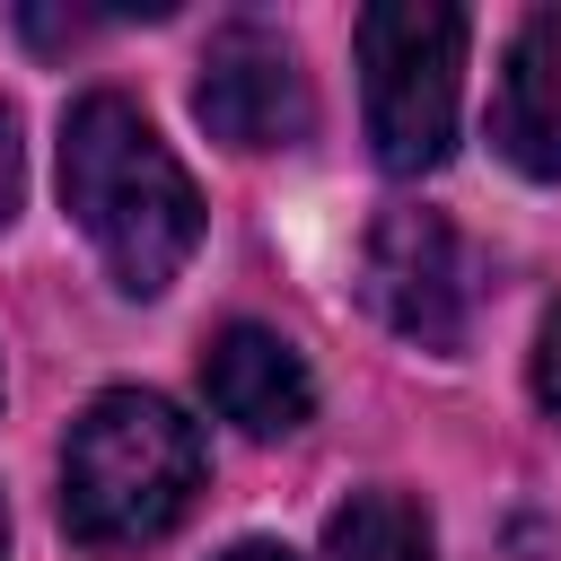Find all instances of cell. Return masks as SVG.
<instances>
[{
	"mask_svg": "<svg viewBox=\"0 0 561 561\" xmlns=\"http://www.w3.org/2000/svg\"><path fill=\"white\" fill-rule=\"evenodd\" d=\"M456 88H465V9L447 0L359 9V105L386 175H430L456 149Z\"/></svg>",
	"mask_w": 561,
	"mask_h": 561,
	"instance_id": "cell-3",
	"label": "cell"
},
{
	"mask_svg": "<svg viewBox=\"0 0 561 561\" xmlns=\"http://www.w3.org/2000/svg\"><path fill=\"white\" fill-rule=\"evenodd\" d=\"M193 114H202V131L228 140V149H289V140H307L316 96H307L298 53H289L272 26L228 18V26L210 35V53H202Z\"/></svg>",
	"mask_w": 561,
	"mask_h": 561,
	"instance_id": "cell-5",
	"label": "cell"
},
{
	"mask_svg": "<svg viewBox=\"0 0 561 561\" xmlns=\"http://www.w3.org/2000/svg\"><path fill=\"white\" fill-rule=\"evenodd\" d=\"M491 140L517 175H561V9H535L508 44Z\"/></svg>",
	"mask_w": 561,
	"mask_h": 561,
	"instance_id": "cell-7",
	"label": "cell"
},
{
	"mask_svg": "<svg viewBox=\"0 0 561 561\" xmlns=\"http://www.w3.org/2000/svg\"><path fill=\"white\" fill-rule=\"evenodd\" d=\"M324 561H430V517L403 491H351L324 517Z\"/></svg>",
	"mask_w": 561,
	"mask_h": 561,
	"instance_id": "cell-8",
	"label": "cell"
},
{
	"mask_svg": "<svg viewBox=\"0 0 561 561\" xmlns=\"http://www.w3.org/2000/svg\"><path fill=\"white\" fill-rule=\"evenodd\" d=\"M359 289L377 307L386 333L421 342V351H456L465 342V316H473V263L456 245V228L438 210H386L368 228V254H359Z\"/></svg>",
	"mask_w": 561,
	"mask_h": 561,
	"instance_id": "cell-4",
	"label": "cell"
},
{
	"mask_svg": "<svg viewBox=\"0 0 561 561\" xmlns=\"http://www.w3.org/2000/svg\"><path fill=\"white\" fill-rule=\"evenodd\" d=\"M0 561H9V508H0Z\"/></svg>",
	"mask_w": 561,
	"mask_h": 561,
	"instance_id": "cell-13",
	"label": "cell"
},
{
	"mask_svg": "<svg viewBox=\"0 0 561 561\" xmlns=\"http://www.w3.org/2000/svg\"><path fill=\"white\" fill-rule=\"evenodd\" d=\"M61 210L131 298H158L202 245V193L123 88H88L61 114Z\"/></svg>",
	"mask_w": 561,
	"mask_h": 561,
	"instance_id": "cell-1",
	"label": "cell"
},
{
	"mask_svg": "<svg viewBox=\"0 0 561 561\" xmlns=\"http://www.w3.org/2000/svg\"><path fill=\"white\" fill-rule=\"evenodd\" d=\"M219 561H298V552H280V543H228Z\"/></svg>",
	"mask_w": 561,
	"mask_h": 561,
	"instance_id": "cell-12",
	"label": "cell"
},
{
	"mask_svg": "<svg viewBox=\"0 0 561 561\" xmlns=\"http://www.w3.org/2000/svg\"><path fill=\"white\" fill-rule=\"evenodd\" d=\"M202 491V430L140 386L96 394L70 421L61 447V526L88 552H140L158 543Z\"/></svg>",
	"mask_w": 561,
	"mask_h": 561,
	"instance_id": "cell-2",
	"label": "cell"
},
{
	"mask_svg": "<svg viewBox=\"0 0 561 561\" xmlns=\"http://www.w3.org/2000/svg\"><path fill=\"white\" fill-rule=\"evenodd\" d=\"M202 394L219 421H237L245 438H289L307 412H316V377L307 359L272 333V324H228L210 351H202Z\"/></svg>",
	"mask_w": 561,
	"mask_h": 561,
	"instance_id": "cell-6",
	"label": "cell"
},
{
	"mask_svg": "<svg viewBox=\"0 0 561 561\" xmlns=\"http://www.w3.org/2000/svg\"><path fill=\"white\" fill-rule=\"evenodd\" d=\"M18 193H26V140H18V114L0 105V228L18 219Z\"/></svg>",
	"mask_w": 561,
	"mask_h": 561,
	"instance_id": "cell-9",
	"label": "cell"
},
{
	"mask_svg": "<svg viewBox=\"0 0 561 561\" xmlns=\"http://www.w3.org/2000/svg\"><path fill=\"white\" fill-rule=\"evenodd\" d=\"M18 26H26L35 44H79V35H96V18H79V9H70V18H53V9H18Z\"/></svg>",
	"mask_w": 561,
	"mask_h": 561,
	"instance_id": "cell-11",
	"label": "cell"
},
{
	"mask_svg": "<svg viewBox=\"0 0 561 561\" xmlns=\"http://www.w3.org/2000/svg\"><path fill=\"white\" fill-rule=\"evenodd\" d=\"M535 394H543V412L561 421V307H552L543 333H535Z\"/></svg>",
	"mask_w": 561,
	"mask_h": 561,
	"instance_id": "cell-10",
	"label": "cell"
}]
</instances>
